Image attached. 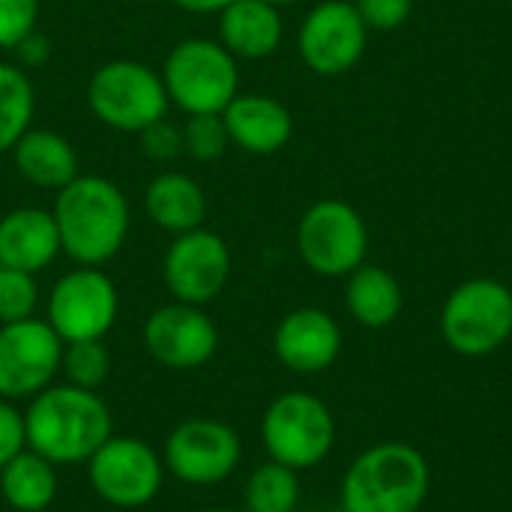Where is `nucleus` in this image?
Here are the masks:
<instances>
[{
  "mask_svg": "<svg viewBox=\"0 0 512 512\" xmlns=\"http://www.w3.org/2000/svg\"><path fill=\"white\" fill-rule=\"evenodd\" d=\"M27 447L51 465H84L114 432L111 411L96 390L51 384L27 402Z\"/></svg>",
  "mask_w": 512,
  "mask_h": 512,
  "instance_id": "f257e3e1",
  "label": "nucleus"
},
{
  "mask_svg": "<svg viewBox=\"0 0 512 512\" xmlns=\"http://www.w3.org/2000/svg\"><path fill=\"white\" fill-rule=\"evenodd\" d=\"M60 249L78 267L108 264L129 234V201L117 183L96 174H78L66 183L51 207Z\"/></svg>",
  "mask_w": 512,
  "mask_h": 512,
  "instance_id": "f03ea898",
  "label": "nucleus"
},
{
  "mask_svg": "<svg viewBox=\"0 0 512 512\" xmlns=\"http://www.w3.org/2000/svg\"><path fill=\"white\" fill-rule=\"evenodd\" d=\"M426 456L399 441L360 453L342 480V512H420L429 495Z\"/></svg>",
  "mask_w": 512,
  "mask_h": 512,
  "instance_id": "7ed1b4c3",
  "label": "nucleus"
},
{
  "mask_svg": "<svg viewBox=\"0 0 512 512\" xmlns=\"http://www.w3.org/2000/svg\"><path fill=\"white\" fill-rule=\"evenodd\" d=\"M168 99L186 114H222L240 93L237 57L216 39L177 42L162 66Z\"/></svg>",
  "mask_w": 512,
  "mask_h": 512,
  "instance_id": "20e7f679",
  "label": "nucleus"
},
{
  "mask_svg": "<svg viewBox=\"0 0 512 512\" xmlns=\"http://www.w3.org/2000/svg\"><path fill=\"white\" fill-rule=\"evenodd\" d=\"M168 90L162 72L141 60H108L87 84V105L105 126L138 135L168 114Z\"/></svg>",
  "mask_w": 512,
  "mask_h": 512,
  "instance_id": "39448f33",
  "label": "nucleus"
},
{
  "mask_svg": "<svg viewBox=\"0 0 512 512\" xmlns=\"http://www.w3.org/2000/svg\"><path fill=\"white\" fill-rule=\"evenodd\" d=\"M261 441L273 462L294 471L321 465L336 444V420L312 393H282L261 417Z\"/></svg>",
  "mask_w": 512,
  "mask_h": 512,
  "instance_id": "423d86ee",
  "label": "nucleus"
},
{
  "mask_svg": "<svg viewBox=\"0 0 512 512\" xmlns=\"http://www.w3.org/2000/svg\"><path fill=\"white\" fill-rule=\"evenodd\" d=\"M84 468L96 498L117 510H141L153 504L168 474L162 453L135 435H111Z\"/></svg>",
  "mask_w": 512,
  "mask_h": 512,
  "instance_id": "0eeeda50",
  "label": "nucleus"
},
{
  "mask_svg": "<svg viewBox=\"0 0 512 512\" xmlns=\"http://www.w3.org/2000/svg\"><path fill=\"white\" fill-rule=\"evenodd\" d=\"M444 342L462 357H486L512 336V291L495 279H468L444 303Z\"/></svg>",
  "mask_w": 512,
  "mask_h": 512,
  "instance_id": "6e6552de",
  "label": "nucleus"
},
{
  "mask_svg": "<svg viewBox=\"0 0 512 512\" xmlns=\"http://www.w3.org/2000/svg\"><path fill=\"white\" fill-rule=\"evenodd\" d=\"M243 459L240 435L213 417H189L177 423L162 447L165 471L186 486L225 483Z\"/></svg>",
  "mask_w": 512,
  "mask_h": 512,
  "instance_id": "1a4fd4ad",
  "label": "nucleus"
},
{
  "mask_svg": "<svg viewBox=\"0 0 512 512\" xmlns=\"http://www.w3.org/2000/svg\"><path fill=\"white\" fill-rule=\"evenodd\" d=\"M297 249L303 264L318 276H348L366 261V222L345 201H318L300 216Z\"/></svg>",
  "mask_w": 512,
  "mask_h": 512,
  "instance_id": "9d476101",
  "label": "nucleus"
},
{
  "mask_svg": "<svg viewBox=\"0 0 512 512\" xmlns=\"http://www.w3.org/2000/svg\"><path fill=\"white\" fill-rule=\"evenodd\" d=\"M120 315V294L102 267H75L48 294V324L66 342L105 339Z\"/></svg>",
  "mask_w": 512,
  "mask_h": 512,
  "instance_id": "9b49d317",
  "label": "nucleus"
},
{
  "mask_svg": "<svg viewBox=\"0 0 512 512\" xmlns=\"http://www.w3.org/2000/svg\"><path fill=\"white\" fill-rule=\"evenodd\" d=\"M63 339L45 318L0 324V399L30 402L60 375Z\"/></svg>",
  "mask_w": 512,
  "mask_h": 512,
  "instance_id": "f8f14e48",
  "label": "nucleus"
},
{
  "mask_svg": "<svg viewBox=\"0 0 512 512\" xmlns=\"http://www.w3.org/2000/svg\"><path fill=\"white\" fill-rule=\"evenodd\" d=\"M231 276V249L204 225L186 234H177L162 258V279L174 300L189 306L213 303Z\"/></svg>",
  "mask_w": 512,
  "mask_h": 512,
  "instance_id": "ddd939ff",
  "label": "nucleus"
},
{
  "mask_svg": "<svg viewBox=\"0 0 512 512\" xmlns=\"http://www.w3.org/2000/svg\"><path fill=\"white\" fill-rule=\"evenodd\" d=\"M147 354L174 372H189L207 366L219 351V330L204 306L189 303H165L150 312L141 330Z\"/></svg>",
  "mask_w": 512,
  "mask_h": 512,
  "instance_id": "4468645a",
  "label": "nucleus"
},
{
  "mask_svg": "<svg viewBox=\"0 0 512 512\" xmlns=\"http://www.w3.org/2000/svg\"><path fill=\"white\" fill-rule=\"evenodd\" d=\"M366 36L369 27L363 24L354 3L324 0L303 18L297 48L312 72L333 78L348 72L363 57Z\"/></svg>",
  "mask_w": 512,
  "mask_h": 512,
  "instance_id": "2eb2a0df",
  "label": "nucleus"
},
{
  "mask_svg": "<svg viewBox=\"0 0 512 512\" xmlns=\"http://www.w3.org/2000/svg\"><path fill=\"white\" fill-rule=\"evenodd\" d=\"M276 360L297 375H318L330 369L342 351V330L324 309H294L273 333Z\"/></svg>",
  "mask_w": 512,
  "mask_h": 512,
  "instance_id": "dca6fc26",
  "label": "nucleus"
},
{
  "mask_svg": "<svg viewBox=\"0 0 512 512\" xmlns=\"http://www.w3.org/2000/svg\"><path fill=\"white\" fill-rule=\"evenodd\" d=\"M231 144L252 153V156H270L279 153L294 132V120L291 111L273 99V96H261V93H237L231 99V105L222 111Z\"/></svg>",
  "mask_w": 512,
  "mask_h": 512,
  "instance_id": "f3484780",
  "label": "nucleus"
},
{
  "mask_svg": "<svg viewBox=\"0 0 512 512\" xmlns=\"http://www.w3.org/2000/svg\"><path fill=\"white\" fill-rule=\"evenodd\" d=\"M60 234L51 210L15 207L0 216V267L39 273L60 255Z\"/></svg>",
  "mask_w": 512,
  "mask_h": 512,
  "instance_id": "a211bd4d",
  "label": "nucleus"
},
{
  "mask_svg": "<svg viewBox=\"0 0 512 512\" xmlns=\"http://www.w3.org/2000/svg\"><path fill=\"white\" fill-rule=\"evenodd\" d=\"M219 42L237 60L270 57L282 42L279 6L267 0H231L219 12Z\"/></svg>",
  "mask_w": 512,
  "mask_h": 512,
  "instance_id": "6ab92c4d",
  "label": "nucleus"
},
{
  "mask_svg": "<svg viewBox=\"0 0 512 512\" xmlns=\"http://www.w3.org/2000/svg\"><path fill=\"white\" fill-rule=\"evenodd\" d=\"M12 162L15 171L39 189L60 192L78 177V153L69 138L54 129H27L12 147Z\"/></svg>",
  "mask_w": 512,
  "mask_h": 512,
  "instance_id": "aec40b11",
  "label": "nucleus"
},
{
  "mask_svg": "<svg viewBox=\"0 0 512 512\" xmlns=\"http://www.w3.org/2000/svg\"><path fill=\"white\" fill-rule=\"evenodd\" d=\"M147 216L156 228L168 234H186L204 225L207 219V198L198 180L180 171H162L150 180L144 192Z\"/></svg>",
  "mask_w": 512,
  "mask_h": 512,
  "instance_id": "412c9836",
  "label": "nucleus"
},
{
  "mask_svg": "<svg viewBox=\"0 0 512 512\" xmlns=\"http://www.w3.org/2000/svg\"><path fill=\"white\" fill-rule=\"evenodd\" d=\"M57 465L30 447L0 471V498L12 512H48L57 501Z\"/></svg>",
  "mask_w": 512,
  "mask_h": 512,
  "instance_id": "4be33fe9",
  "label": "nucleus"
},
{
  "mask_svg": "<svg viewBox=\"0 0 512 512\" xmlns=\"http://www.w3.org/2000/svg\"><path fill=\"white\" fill-rule=\"evenodd\" d=\"M345 306L357 324L369 330H381L399 318L402 288L390 270L375 267V264H360L354 273H348Z\"/></svg>",
  "mask_w": 512,
  "mask_h": 512,
  "instance_id": "5701e85b",
  "label": "nucleus"
},
{
  "mask_svg": "<svg viewBox=\"0 0 512 512\" xmlns=\"http://www.w3.org/2000/svg\"><path fill=\"white\" fill-rule=\"evenodd\" d=\"M33 84L15 63H0V153H12L18 138L33 123Z\"/></svg>",
  "mask_w": 512,
  "mask_h": 512,
  "instance_id": "b1692460",
  "label": "nucleus"
},
{
  "mask_svg": "<svg viewBox=\"0 0 512 512\" xmlns=\"http://www.w3.org/2000/svg\"><path fill=\"white\" fill-rule=\"evenodd\" d=\"M300 504V477L279 462L258 465L246 480V512H294Z\"/></svg>",
  "mask_w": 512,
  "mask_h": 512,
  "instance_id": "393cba45",
  "label": "nucleus"
},
{
  "mask_svg": "<svg viewBox=\"0 0 512 512\" xmlns=\"http://www.w3.org/2000/svg\"><path fill=\"white\" fill-rule=\"evenodd\" d=\"M60 375L66 384L81 387V390H96L108 381L111 375V354L102 339H87V342H66L63 357H60Z\"/></svg>",
  "mask_w": 512,
  "mask_h": 512,
  "instance_id": "a878e982",
  "label": "nucleus"
},
{
  "mask_svg": "<svg viewBox=\"0 0 512 512\" xmlns=\"http://www.w3.org/2000/svg\"><path fill=\"white\" fill-rule=\"evenodd\" d=\"M183 129V153L195 162H216L231 147V135L222 114H189Z\"/></svg>",
  "mask_w": 512,
  "mask_h": 512,
  "instance_id": "bb28decb",
  "label": "nucleus"
},
{
  "mask_svg": "<svg viewBox=\"0 0 512 512\" xmlns=\"http://www.w3.org/2000/svg\"><path fill=\"white\" fill-rule=\"evenodd\" d=\"M39 306V285L33 273L0 267V324L33 318Z\"/></svg>",
  "mask_w": 512,
  "mask_h": 512,
  "instance_id": "cd10ccee",
  "label": "nucleus"
},
{
  "mask_svg": "<svg viewBox=\"0 0 512 512\" xmlns=\"http://www.w3.org/2000/svg\"><path fill=\"white\" fill-rule=\"evenodd\" d=\"M39 0H0V48L12 51L27 33L36 30Z\"/></svg>",
  "mask_w": 512,
  "mask_h": 512,
  "instance_id": "c85d7f7f",
  "label": "nucleus"
},
{
  "mask_svg": "<svg viewBox=\"0 0 512 512\" xmlns=\"http://www.w3.org/2000/svg\"><path fill=\"white\" fill-rule=\"evenodd\" d=\"M141 153L153 162H174L183 153V129L174 126L168 117L150 123L147 129L138 132Z\"/></svg>",
  "mask_w": 512,
  "mask_h": 512,
  "instance_id": "c756f323",
  "label": "nucleus"
},
{
  "mask_svg": "<svg viewBox=\"0 0 512 512\" xmlns=\"http://www.w3.org/2000/svg\"><path fill=\"white\" fill-rule=\"evenodd\" d=\"M354 6L369 30H396L411 18L414 0H357Z\"/></svg>",
  "mask_w": 512,
  "mask_h": 512,
  "instance_id": "7c9ffc66",
  "label": "nucleus"
},
{
  "mask_svg": "<svg viewBox=\"0 0 512 512\" xmlns=\"http://www.w3.org/2000/svg\"><path fill=\"white\" fill-rule=\"evenodd\" d=\"M27 450V432H24V411H18L15 402L0 399V471Z\"/></svg>",
  "mask_w": 512,
  "mask_h": 512,
  "instance_id": "2f4dec72",
  "label": "nucleus"
},
{
  "mask_svg": "<svg viewBox=\"0 0 512 512\" xmlns=\"http://www.w3.org/2000/svg\"><path fill=\"white\" fill-rule=\"evenodd\" d=\"M15 57H18V66L21 69H33V66H42L45 60H48V54H51V42L39 33V30H33V33H27L15 48Z\"/></svg>",
  "mask_w": 512,
  "mask_h": 512,
  "instance_id": "473e14b6",
  "label": "nucleus"
},
{
  "mask_svg": "<svg viewBox=\"0 0 512 512\" xmlns=\"http://www.w3.org/2000/svg\"><path fill=\"white\" fill-rule=\"evenodd\" d=\"M171 3L195 15H213V12H222L231 0H171Z\"/></svg>",
  "mask_w": 512,
  "mask_h": 512,
  "instance_id": "72a5a7b5",
  "label": "nucleus"
},
{
  "mask_svg": "<svg viewBox=\"0 0 512 512\" xmlns=\"http://www.w3.org/2000/svg\"><path fill=\"white\" fill-rule=\"evenodd\" d=\"M267 3H273V6H288V3H297V0H267Z\"/></svg>",
  "mask_w": 512,
  "mask_h": 512,
  "instance_id": "f704fd0d",
  "label": "nucleus"
},
{
  "mask_svg": "<svg viewBox=\"0 0 512 512\" xmlns=\"http://www.w3.org/2000/svg\"><path fill=\"white\" fill-rule=\"evenodd\" d=\"M201 512H237V510H201Z\"/></svg>",
  "mask_w": 512,
  "mask_h": 512,
  "instance_id": "c9c22d12",
  "label": "nucleus"
}]
</instances>
